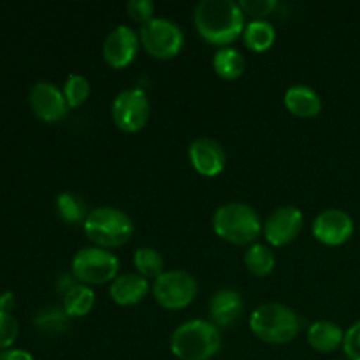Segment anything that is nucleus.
<instances>
[{
  "instance_id": "1",
  "label": "nucleus",
  "mask_w": 360,
  "mask_h": 360,
  "mask_svg": "<svg viewBox=\"0 0 360 360\" xmlns=\"http://www.w3.org/2000/svg\"><path fill=\"white\" fill-rule=\"evenodd\" d=\"M193 23L204 41L227 48L245 32V13L234 0H200L193 9Z\"/></svg>"
},
{
  "instance_id": "2",
  "label": "nucleus",
  "mask_w": 360,
  "mask_h": 360,
  "mask_svg": "<svg viewBox=\"0 0 360 360\" xmlns=\"http://www.w3.org/2000/svg\"><path fill=\"white\" fill-rule=\"evenodd\" d=\"M262 227L255 207L245 202H225L213 214L214 234L231 245H253L262 234Z\"/></svg>"
},
{
  "instance_id": "3",
  "label": "nucleus",
  "mask_w": 360,
  "mask_h": 360,
  "mask_svg": "<svg viewBox=\"0 0 360 360\" xmlns=\"http://www.w3.org/2000/svg\"><path fill=\"white\" fill-rule=\"evenodd\" d=\"M220 348V329L207 320H188L171 336V352L179 360H211Z\"/></svg>"
},
{
  "instance_id": "4",
  "label": "nucleus",
  "mask_w": 360,
  "mask_h": 360,
  "mask_svg": "<svg viewBox=\"0 0 360 360\" xmlns=\"http://www.w3.org/2000/svg\"><path fill=\"white\" fill-rule=\"evenodd\" d=\"M250 330L267 345H287L297 338L301 320L297 313L281 302H266L250 316Z\"/></svg>"
},
{
  "instance_id": "5",
  "label": "nucleus",
  "mask_w": 360,
  "mask_h": 360,
  "mask_svg": "<svg viewBox=\"0 0 360 360\" xmlns=\"http://www.w3.org/2000/svg\"><path fill=\"white\" fill-rule=\"evenodd\" d=\"M86 238L98 248H118L134 236V221L125 211L112 206L95 207L83 224Z\"/></svg>"
},
{
  "instance_id": "6",
  "label": "nucleus",
  "mask_w": 360,
  "mask_h": 360,
  "mask_svg": "<svg viewBox=\"0 0 360 360\" xmlns=\"http://www.w3.org/2000/svg\"><path fill=\"white\" fill-rule=\"evenodd\" d=\"M72 276L83 285H104L115 280L120 271V259L109 250L86 246L77 250L70 262Z\"/></svg>"
},
{
  "instance_id": "7",
  "label": "nucleus",
  "mask_w": 360,
  "mask_h": 360,
  "mask_svg": "<svg viewBox=\"0 0 360 360\" xmlns=\"http://www.w3.org/2000/svg\"><path fill=\"white\" fill-rule=\"evenodd\" d=\"M139 39L143 48L151 56L160 60H167L178 55L185 42L183 30L176 21L158 16L141 25Z\"/></svg>"
},
{
  "instance_id": "8",
  "label": "nucleus",
  "mask_w": 360,
  "mask_h": 360,
  "mask_svg": "<svg viewBox=\"0 0 360 360\" xmlns=\"http://www.w3.org/2000/svg\"><path fill=\"white\" fill-rule=\"evenodd\" d=\"M197 290L195 278L181 269L165 271L153 283L155 301L169 311L188 308L195 301Z\"/></svg>"
},
{
  "instance_id": "9",
  "label": "nucleus",
  "mask_w": 360,
  "mask_h": 360,
  "mask_svg": "<svg viewBox=\"0 0 360 360\" xmlns=\"http://www.w3.org/2000/svg\"><path fill=\"white\" fill-rule=\"evenodd\" d=\"M151 115L150 98L143 88H127L115 97L111 116L115 125L123 132H139L146 127Z\"/></svg>"
},
{
  "instance_id": "10",
  "label": "nucleus",
  "mask_w": 360,
  "mask_h": 360,
  "mask_svg": "<svg viewBox=\"0 0 360 360\" xmlns=\"http://www.w3.org/2000/svg\"><path fill=\"white\" fill-rule=\"evenodd\" d=\"M304 227V214L295 206L276 207L266 218L262 234L271 246H287L301 234Z\"/></svg>"
},
{
  "instance_id": "11",
  "label": "nucleus",
  "mask_w": 360,
  "mask_h": 360,
  "mask_svg": "<svg viewBox=\"0 0 360 360\" xmlns=\"http://www.w3.org/2000/svg\"><path fill=\"white\" fill-rule=\"evenodd\" d=\"M32 112L44 123H56L69 112L63 91L51 81H37L28 94Z\"/></svg>"
},
{
  "instance_id": "12",
  "label": "nucleus",
  "mask_w": 360,
  "mask_h": 360,
  "mask_svg": "<svg viewBox=\"0 0 360 360\" xmlns=\"http://www.w3.org/2000/svg\"><path fill=\"white\" fill-rule=\"evenodd\" d=\"M139 32H136L129 25H118L105 35L102 55L112 69H123L134 62L139 51Z\"/></svg>"
},
{
  "instance_id": "13",
  "label": "nucleus",
  "mask_w": 360,
  "mask_h": 360,
  "mask_svg": "<svg viewBox=\"0 0 360 360\" xmlns=\"http://www.w3.org/2000/svg\"><path fill=\"white\" fill-rule=\"evenodd\" d=\"M313 236L327 246H341L354 236V218L343 210H326L313 220Z\"/></svg>"
},
{
  "instance_id": "14",
  "label": "nucleus",
  "mask_w": 360,
  "mask_h": 360,
  "mask_svg": "<svg viewBox=\"0 0 360 360\" xmlns=\"http://www.w3.org/2000/svg\"><path fill=\"white\" fill-rule=\"evenodd\" d=\"M188 158L192 167L206 178H214L225 169L227 155L224 146L213 137H197L188 146Z\"/></svg>"
},
{
  "instance_id": "15",
  "label": "nucleus",
  "mask_w": 360,
  "mask_h": 360,
  "mask_svg": "<svg viewBox=\"0 0 360 360\" xmlns=\"http://www.w3.org/2000/svg\"><path fill=\"white\" fill-rule=\"evenodd\" d=\"M150 288V281L139 273H125L111 281L109 295L118 306H136L146 297Z\"/></svg>"
},
{
  "instance_id": "16",
  "label": "nucleus",
  "mask_w": 360,
  "mask_h": 360,
  "mask_svg": "<svg viewBox=\"0 0 360 360\" xmlns=\"http://www.w3.org/2000/svg\"><path fill=\"white\" fill-rule=\"evenodd\" d=\"M243 309H245V301L241 294L232 288H221L214 292L210 301L211 319L217 327H231L243 315Z\"/></svg>"
},
{
  "instance_id": "17",
  "label": "nucleus",
  "mask_w": 360,
  "mask_h": 360,
  "mask_svg": "<svg viewBox=\"0 0 360 360\" xmlns=\"http://www.w3.org/2000/svg\"><path fill=\"white\" fill-rule=\"evenodd\" d=\"M285 105L299 118H315L322 111V97L308 84H294L285 91Z\"/></svg>"
},
{
  "instance_id": "18",
  "label": "nucleus",
  "mask_w": 360,
  "mask_h": 360,
  "mask_svg": "<svg viewBox=\"0 0 360 360\" xmlns=\"http://www.w3.org/2000/svg\"><path fill=\"white\" fill-rule=\"evenodd\" d=\"M345 330L330 320L313 322L308 329V343L319 354H333L343 347Z\"/></svg>"
},
{
  "instance_id": "19",
  "label": "nucleus",
  "mask_w": 360,
  "mask_h": 360,
  "mask_svg": "<svg viewBox=\"0 0 360 360\" xmlns=\"http://www.w3.org/2000/svg\"><path fill=\"white\" fill-rule=\"evenodd\" d=\"M95 306V292L91 287L83 283L74 285L70 290L63 294V311L69 319H81L86 316Z\"/></svg>"
},
{
  "instance_id": "20",
  "label": "nucleus",
  "mask_w": 360,
  "mask_h": 360,
  "mask_svg": "<svg viewBox=\"0 0 360 360\" xmlns=\"http://www.w3.org/2000/svg\"><path fill=\"white\" fill-rule=\"evenodd\" d=\"M213 69L224 79H238L246 69V60L239 49L220 48L213 56Z\"/></svg>"
},
{
  "instance_id": "21",
  "label": "nucleus",
  "mask_w": 360,
  "mask_h": 360,
  "mask_svg": "<svg viewBox=\"0 0 360 360\" xmlns=\"http://www.w3.org/2000/svg\"><path fill=\"white\" fill-rule=\"evenodd\" d=\"M243 37H245V44L252 51L262 53L267 51L276 41V28L266 20H252L245 27Z\"/></svg>"
},
{
  "instance_id": "22",
  "label": "nucleus",
  "mask_w": 360,
  "mask_h": 360,
  "mask_svg": "<svg viewBox=\"0 0 360 360\" xmlns=\"http://www.w3.org/2000/svg\"><path fill=\"white\" fill-rule=\"evenodd\" d=\"M245 264L250 274L262 278L273 273L274 266H276V257L269 246L262 245V243H253L246 250Z\"/></svg>"
},
{
  "instance_id": "23",
  "label": "nucleus",
  "mask_w": 360,
  "mask_h": 360,
  "mask_svg": "<svg viewBox=\"0 0 360 360\" xmlns=\"http://www.w3.org/2000/svg\"><path fill=\"white\" fill-rule=\"evenodd\" d=\"M56 211H58L60 218L69 225H79L84 224L88 217V206L81 195L74 192H62L55 200Z\"/></svg>"
},
{
  "instance_id": "24",
  "label": "nucleus",
  "mask_w": 360,
  "mask_h": 360,
  "mask_svg": "<svg viewBox=\"0 0 360 360\" xmlns=\"http://www.w3.org/2000/svg\"><path fill=\"white\" fill-rule=\"evenodd\" d=\"M134 267L146 280H157L158 276L165 273L164 257L160 255L158 250L151 248V246H143V248L136 250V253H134Z\"/></svg>"
},
{
  "instance_id": "25",
  "label": "nucleus",
  "mask_w": 360,
  "mask_h": 360,
  "mask_svg": "<svg viewBox=\"0 0 360 360\" xmlns=\"http://www.w3.org/2000/svg\"><path fill=\"white\" fill-rule=\"evenodd\" d=\"M65 101L70 109H76L83 105L90 97V83L83 74H70L65 79V84L62 88Z\"/></svg>"
},
{
  "instance_id": "26",
  "label": "nucleus",
  "mask_w": 360,
  "mask_h": 360,
  "mask_svg": "<svg viewBox=\"0 0 360 360\" xmlns=\"http://www.w3.org/2000/svg\"><path fill=\"white\" fill-rule=\"evenodd\" d=\"M67 319L65 311H60L58 308H49L46 311H41L35 316L34 323L37 329L44 330V333H62L67 327Z\"/></svg>"
},
{
  "instance_id": "27",
  "label": "nucleus",
  "mask_w": 360,
  "mask_h": 360,
  "mask_svg": "<svg viewBox=\"0 0 360 360\" xmlns=\"http://www.w3.org/2000/svg\"><path fill=\"white\" fill-rule=\"evenodd\" d=\"M20 334V323L9 313L0 311V352L13 348Z\"/></svg>"
},
{
  "instance_id": "28",
  "label": "nucleus",
  "mask_w": 360,
  "mask_h": 360,
  "mask_svg": "<svg viewBox=\"0 0 360 360\" xmlns=\"http://www.w3.org/2000/svg\"><path fill=\"white\" fill-rule=\"evenodd\" d=\"M238 4L243 13L250 14L255 20H264L278 7L276 0H239Z\"/></svg>"
},
{
  "instance_id": "29",
  "label": "nucleus",
  "mask_w": 360,
  "mask_h": 360,
  "mask_svg": "<svg viewBox=\"0 0 360 360\" xmlns=\"http://www.w3.org/2000/svg\"><path fill=\"white\" fill-rule=\"evenodd\" d=\"M127 13L137 23L144 25L155 18V4L151 0H130L125 6Z\"/></svg>"
},
{
  "instance_id": "30",
  "label": "nucleus",
  "mask_w": 360,
  "mask_h": 360,
  "mask_svg": "<svg viewBox=\"0 0 360 360\" xmlns=\"http://www.w3.org/2000/svg\"><path fill=\"white\" fill-rule=\"evenodd\" d=\"M343 350L348 360H360V320L345 333Z\"/></svg>"
},
{
  "instance_id": "31",
  "label": "nucleus",
  "mask_w": 360,
  "mask_h": 360,
  "mask_svg": "<svg viewBox=\"0 0 360 360\" xmlns=\"http://www.w3.org/2000/svg\"><path fill=\"white\" fill-rule=\"evenodd\" d=\"M0 360H35L34 355L21 348H9L6 352H0Z\"/></svg>"
},
{
  "instance_id": "32",
  "label": "nucleus",
  "mask_w": 360,
  "mask_h": 360,
  "mask_svg": "<svg viewBox=\"0 0 360 360\" xmlns=\"http://www.w3.org/2000/svg\"><path fill=\"white\" fill-rule=\"evenodd\" d=\"M14 308H16V295H14V292H2L0 294V311L13 315Z\"/></svg>"
}]
</instances>
